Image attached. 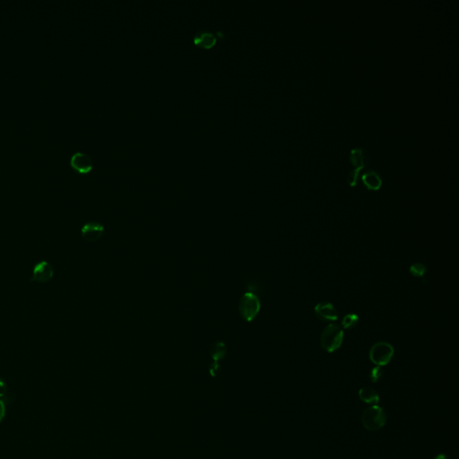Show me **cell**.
I'll use <instances>...</instances> for the list:
<instances>
[{"mask_svg":"<svg viewBox=\"0 0 459 459\" xmlns=\"http://www.w3.org/2000/svg\"><path fill=\"white\" fill-rule=\"evenodd\" d=\"M8 387L7 384L3 379L0 378V399L2 398H7L8 395Z\"/></svg>","mask_w":459,"mask_h":459,"instance_id":"obj_18","label":"cell"},{"mask_svg":"<svg viewBox=\"0 0 459 459\" xmlns=\"http://www.w3.org/2000/svg\"><path fill=\"white\" fill-rule=\"evenodd\" d=\"M362 422L368 431H379L387 423V416L380 406L372 405L364 410L362 416Z\"/></svg>","mask_w":459,"mask_h":459,"instance_id":"obj_3","label":"cell"},{"mask_svg":"<svg viewBox=\"0 0 459 459\" xmlns=\"http://www.w3.org/2000/svg\"><path fill=\"white\" fill-rule=\"evenodd\" d=\"M315 314L318 319L323 321H335L338 316L333 304L328 302H321L315 307Z\"/></svg>","mask_w":459,"mask_h":459,"instance_id":"obj_9","label":"cell"},{"mask_svg":"<svg viewBox=\"0 0 459 459\" xmlns=\"http://www.w3.org/2000/svg\"><path fill=\"white\" fill-rule=\"evenodd\" d=\"M260 300L255 292L248 291L240 298L239 311L241 318L247 322H251L260 313Z\"/></svg>","mask_w":459,"mask_h":459,"instance_id":"obj_2","label":"cell"},{"mask_svg":"<svg viewBox=\"0 0 459 459\" xmlns=\"http://www.w3.org/2000/svg\"><path fill=\"white\" fill-rule=\"evenodd\" d=\"M364 168L362 167H357L352 170L351 172H350V173L348 174V182L351 185V186H355L357 181H358V178H359L360 172L363 170Z\"/></svg>","mask_w":459,"mask_h":459,"instance_id":"obj_17","label":"cell"},{"mask_svg":"<svg viewBox=\"0 0 459 459\" xmlns=\"http://www.w3.org/2000/svg\"><path fill=\"white\" fill-rule=\"evenodd\" d=\"M435 459H448V458H447V455H444V454H439V455H437V456H436Z\"/></svg>","mask_w":459,"mask_h":459,"instance_id":"obj_20","label":"cell"},{"mask_svg":"<svg viewBox=\"0 0 459 459\" xmlns=\"http://www.w3.org/2000/svg\"><path fill=\"white\" fill-rule=\"evenodd\" d=\"M224 34L221 32H214L209 30H199L195 33L193 37V41L196 46L200 48H210L216 45L218 37H223Z\"/></svg>","mask_w":459,"mask_h":459,"instance_id":"obj_6","label":"cell"},{"mask_svg":"<svg viewBox=\"0 0 459 459\" xmlns=\"http://www.w3.org/2000/svg\"><path fill=\"white\" fill-rule=\"evenodd\" d=\"M359 322V317L355 314H347L343 317L342 320V326L345 329L354 328L357 323Z\"/></svg>","mask_w":459,"mask_h":459,"instance_id":"obj_14","label":"cell"},{"mask_svg":"<svg viewBox=\"0 0 459 459\" xmlns=\"http://www.w3.org/2000/svg\"><path fill=\"white\" fill-rule=\"evenodd\" d=\"M343 340V328L336 324H329L321 334L320 344L325 351L333 352L339 349Z\"/></svg>","mask_w":459,"mask_h":459,"instance_id":"obj_1","label":"cell"},{"mask_svg":"<svg viewBox=\"0 0 459 459\" xmlns=\"http://www.w3.org/2000/svg\"><path fill=\"white\" fill-rule=\"evenodd\" d=\"M394 355V348L386 342L376 343L370 351V359L377 366H385L390 363Z\"/></svg>","mask_w":459,"mask_h":459,"instance_id":"obj_4","label":"cell"},{"mask_svg":"<svg viewBox=\"0 0 459 459\" xmlns=\"http://www.w3.org/2000/svg\"><path fill=\"white\" fill-rule=\"evenodd\" d=\"M360 399L366 403H378L379 401V396L378 393L370 387H365L361 388L359 390Z\"/></svg>","mask_w":459,"mask_h":459,"instance_id":"obj_13","label":"cell"},{"mask_svg":"<svg viewBox=\"0 0 459 459\" xmlns=\"http://www.w3.org/2000/svg\"><path fill=\"white\" fill-rule=\"evenodd\" d=\"M383 376L384 372L382 368L377 366V367L372 369L371 374H370V378H371V380H372V382L376 383V382L380 381L383 378Z\"/></svg>","mask_w":459,"mask_h":459,"instance_id":"obj_16","label":"cell"},{"mask_svg":"<svg viewBox=\"0 0 459 459\" xmlns=\"http://www.w3.org/2000/svg\"><path fill=\"white\" fill-rule=\"evenodd\" d=\"M226 355V346L223 342H217L215 343L211 350L212 359L214 363L212 364L211 369H210V374L211 376L216 375V372L219 370V362L224 359Z\"/></svg>","mask_w":459,"mask_h":459,"instance_id":"obj_10","label":"cell"},{"mask_svg":"<svg viewBox=\"0 0 459 459\" xmlns=\"http://www.w3.org/2000/svg\"><path fill=\"white\" fill-rule=\"evenodd\" d=\"M6 416V403L0 399V423L3 421Z\"/></svg>","mask_w":459,"mask_h":459,"instance_id":"obj_19","label":"cell"},{"mask_svg":"<svg viewBox=\"0 0 459 459\" xmlns=\"http://www.w3.org/2000/svg\"><path fill=\"white\" fill-rule=\"evenodd\" d=\"M70 165L79 173H88L92 169L93 162L92 157L87 152L77 151L70 157Z\"/></svg>","mask_w":459,"mask_h":459,"instance_id":"obj_7","label":"cell"},{"mask_svg":"<svg viewBox=\"0 0 459 459\" xmlns=\"http://www.w3.org/2000/svg\"><path fill=\"white\" fill-rule=\"evenodd\" d=\"M363 180L365 186L372 190H378L382 185V178L376 171H368L365 172L363 175Z\"/></svg>","mask_w":459,"mask_h":459,"instance_id":"obj_12","label":"cell"},{"mask_svg":"<svg viewBox=\"0 0 459 459\" xmlns=\"http://www.w3.org/2000/svg\"><path fill=\"white\" fill-rule=\"evenodd\" d=\"M54 276V269L46 260L40 261L33 267L31 281L38 284H46Z\"/></svg>","mask_w":459,"mask_h":459,"instance_id":"obj_5","label":"cell"},{"mask_svg":"<svg viewBox=\"0 0 459 459\" xmlns=\"http://www.w3.org/2000/svg\"><path fill=\"white\" fill-rule=\"evenodd\" d=\"M350 161L352 165H354L356 168H364L370 161L369 152L366 149L363 147L353 148L350 152Z\"/></svg>","mask_w":459,"mask_h":459,"instance_id":"obj_11","label":"cell"},{"mask_svg":"<svg viewBox=\"0 0 459 459\" xmlns=\"http://www.w3.org/2000/svg\"><path fill=\"white\" fill-rule=\"evenodd\" d=\"M426 271H427V269L423 264H413L410 267V273L413 276H417V277H422L424 276Z\"/></svg>","mask_w":459,"mask_h":459,"instance_id":"obj_15","label":"cell"},{"mask_svg":"<svg viewBox=\"0 0 459 459\" xmlns=\"http://www.w3.org/2000/svg\"><path fill=\"white\" fill-rule=\"evenodd\" d=\"M104 234V226L98 222H89L81 228V236L85 241L95 242Z\"/></svg>","mask_w":459,"mask_h":459,"instance_id":"obj_8","label":"cell"}]
</instances>
